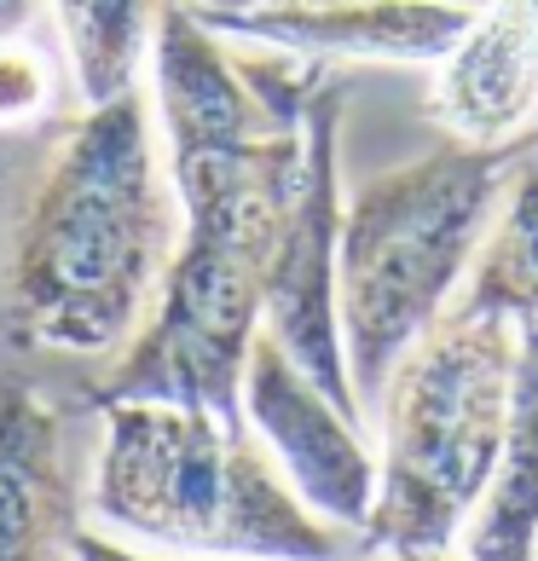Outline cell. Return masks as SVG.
<instances>
[{
  "instance_id": "1",
  "label": "cell",
  "mask_w": 538,
  "mask_h": 561,
  "mask_svg": "<svg viewBox=\"0 0 538 561\" xmlns=\"http://www.w3.org/2000/svg\"><path fill=\"white\" fill-rule=\"evenodd\" d=\"M151 65L185 238L157 284L151 324L81 405L169 400L250 428L243 370L266 278L319 157L342 139L347 81L330 58H232L180 0H157Z\"/></svg>"
},
{
  "instance_id": "2",
  "label": "cell",
  "mask_w": 538,
  "mask_h": 561,
  "mask_svg": "<svg viewBox=\"0 0 538 561\" xmlns=\"http://www.w3.org/2000/svg\"><path fill=\"white\" fill-rule=\"evenodd\" d=\"M174 255L139 88L88 105L18 197L0 243V330L18 353L99 359L145 319Z\"/></svg>"
},
{
  "instance_id": "3",
  "label": "cell",
  "mask_w": 538,
  "mask_h": 561,
  "mask_svg": "<svg viewBox=\"0 0 538 561\" xmlns=\"http://www.w3.org/2000/svg\"><path fill=\"white\" fill-rule=\"evenodd\" d=\"M538 151V134L504 145L446 139L423 162L365 180L342 209L336 238V313L347 377L359 405H377L411 342L446 313L458 278L487 243L515 169Z\"/></svg>"
},
{
  "instance_id": "4",
  "label": "cell",
  "mask_w": 538,
  "mask_h": 561,
  "mask_svg": "<svg viewBox=\"0 0 538 561\" xmlns=\"http://www.w3.org/2000/svg\"><path fill=\"white\" fill-rule=\"evenodd\" d=\"M93 515L162 550L220 561H342L347 538L278 486L250 428L169 400L105 405Z\"/></svg>"
},
{
  "instance_id": "5",
  "label": "cell",
  "mask_w": 538,
  "mask_h": 561,
  "mask_svg": "<svg viewBox=\"0 0 538 561\" xmlns=\"http://www.w3.org/2000/svg\"><path fill=\"white\" fill-rule=\"evenodd\" d=\"M515 319L446 307L400 359L388 393V463L365 522V550L394 561L446 556L481 510L504 451Z\"/></svg>"
},
{
  "instance_id": "6",
  "label": "cell",
  "mask_w": 538,
  "mask_h": 561,
  "mask_svg": "<svg viewBox=\"0 0 538 561\" xmlns=\"http://www.w3.org/2000/svg\"><path fill=\"white\" fill-rule=\"evenodd\" d=\"M243 411L266 434V446L284 457L289 481L307 504L365 533L370 504H377V463L359 446V423L342 417L266 330L255 336L250 370H243Z\"/></svg>"
},
{
  "instance_id": "7",
  "label": "cell",
  "mask_w": 538,
  "mask_h": 561,
  "mask_svg": "<svg viewBox=\"0 0 538 561\" xmlns=\"http://www.w3.org/2000/svg\"><path fill=\"white\" fill-rule=\"evenodd\" d=\"M215 35L266 41L296 58H382L440 65L474 30V0H266L243 12H197Z\"/></svg>"
},
{
  "instance_id": "8",
  "label": "cell",
  "mask_w": 538,
  "mask_h": 561,
  "mask_svg": "<svg viewBox=\"0 0 538 561\" xmlns=\"http://www.w3.org/2000/svg\"><path fill=\"white\" fill-rule=\"evenodd\" d=\"M538 111V0H487L474 30L440 58L428 116L451 139L504 145Z\"/></svg>"
},
{
  "instance_id": "9",
  "label": "cell",
  "mask_w": 538,
  "mask_h": 561,
  "mask_svg": "<svg viewBox=\"0 0 538 561\" xmlns=\"http://www.w3.org/2000/svg\"><path fill=\"white\" fill-rule=\"evenodd\" d=\"M70 538L65 423L30 377H0V561H70Z\"/></svg>"
},
{
  "instance_id": "10",
  "label": "cell",
  "mask_w": 538,
  "mask_h": 561,
  "mask_svg": "<svg viewBox=\"0 0 538 561\" xmlns=\"http://www.w3.org/2000/svg\"><path fill=\"white\" fill-rule=\"evenodd\" d=\"M515 377H510V423L492 486L469 527V561H533L538 550V313L515 319Z\"/></svg>"
},
{
  "instance_id": "11",
  "label": "cell",
  "mask_w": 538,
  "mask_h": 561,
  "mask_svg": "<svg viewBox=\"0 0 538 561\" xmlns=\"http://www.w3.org/2000/svg\"><path fill=\"white\" fill-rule=\"evenodd\" d=\"M451 307H463V313H499V319L538 313V162L533 157L515 169L499 226L474 249L469 289Z\"/></svg>"
},
{
  "instance_id": "12",
  "label": "cell",
  "mask_w": 538,
  "mask_h": 561,
  "mask_svg": "<svg viewBox=\"0 0 538 561\" xmlns=\"http://www.w3.org/2000/svg\"><path fill=\"white\" fill-rule=\"evenodd\" d=\"M58 30L76 58V88L88 105L134 93L139 58L157 35V0H53Z\"/></svg>"
},
{
  "instance_id": "13",
  "label": "cell",
  "mask_w": 538,
  "mask_h": 561,
  "mask_svg": "<svg viewBox=\"0 0 538 561\" xmlns=\"http://www.w3.org/2000/svg\"><path fill=\"white\" fill-rule=\"evenodd\" d=\"M53 111V65L24 41H0V128H35Z\"/></svg>"
},
{
  "instance_id": "14",
  "label": "cell",
  "mask_w": 538,
  "mask_h": 561,
  "mask_svg": "<svg viewBox=\"0 0 538 561\" xmlns=\"http://www.w3.org/2000/svg\"><path fill=\"white\" fill-rule=\"evenodd\" d=\"M70 561H145V556H128L122 545H111V538H99V533H81L76 527V538H70ZM220 561V556H215Z\"/></svg>"
},
{
  "instance_id": "15",
  "label": "cell",
  "mask_w": 538,
  "mask_h": 561,
  "mask_svg": "<svg viewBox=\"0 0 538 561\" xmlns=\"http://www.w3.org/2000/svg\"><path fill=\"white\" fill-rule=\"evenodd\" d=\"M30 18H35V0H0V41L24 35Z\"/></svg>"
},
{
  "instance_id": "16",
  "label": "cell",
  "mask_w": 538,
  "mask_h": 561,
  "mask_svg": "<svg viewBox=\"0 0 538 561\" xmlns=\"http://www.w3.org/2000/svg\"><path fill=\"white\" fill-rule=\"evenodd\" d=\"M180 7H192V12H243V7H266V0H180ZM474 7H487V0H474Z\"/></svg>"
},
{
  "instance_id": "17",
  "label": "cell",
  "mask_w": 538,
  "mask_h": 561,
  "mask_svg": "<svg viewBox=\"0 0 538 561\" xmlns=\"http://www.w3.org/2000/svg\"><path fill=\"white\" fill-rule=\"evenodd\" d=\"M411 561H440V556H411Z\"/></svg>"
}]
</instances>
